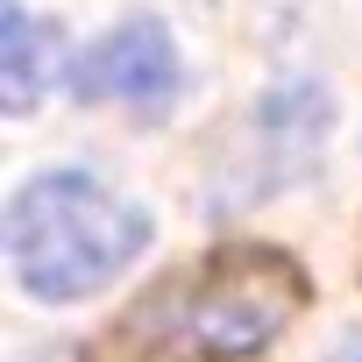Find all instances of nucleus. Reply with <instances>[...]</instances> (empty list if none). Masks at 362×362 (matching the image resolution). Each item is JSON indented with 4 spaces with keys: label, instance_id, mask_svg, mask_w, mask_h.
<instances>
[{
    "label": "nucleus",
    "instance_id": "f257e3e1",
    "mask_svg": "<svg viewBox=\"0 0 362 362\" xmlns=\"http://www.w3.org/2000/svg\"><path fill=\"white\" fill-rule=\"evenodd\" d=\"M149 249V214H135L93 170H43L8 206V263L29 298L71 305L107 291Z\"/></svg>",
    "mask_w": 362,
    "mask_h": 362
},
{
    "label": "nucleus",
    "instance_id": "f03ea898",
    "mask_svg": "<svg viewBox=\"0 0 362 362\" xmlns=\"http://www.w3.org/2000/svg\"><path fill=\"white\" fill-rule=\"evenodd\" d=\"M298 313V277L277 256H249V263H221L192 298H185V341L214 362H242L256 348L277 341V327Z\"/></svg>",
    "mask_w": 362,
    "mask_h": 362
},
{
    "label": "nucleus",
    "instance_id": "7ed1b4c3",
    "mask_svg": "<svg viewBox=\"0 0 362 362\" xmlns=\"http://www.w3.org/2000/svg\"><path fill=\"white\" fill-rule=\"evenodd\" d=\"M177 86H185L177 43H170V29L149 22V15L107 29V36L86 50V64H78V93H86V100H121V107H135V114H163V107L177 100Z\"/></svg>",
    "mask_w": 362,
    "mask_h": 362
},
{
    "label": "nucleus",
    "instance_id": "20e7f679",
    "mask_svg": "<svg viewBox=\"0 0 362 362\" xmlns=\"http://www.w3.org/2000/svg\"><path fill=\"white\" fill-rule=\"evenodd\" d=\"M57 57H64V36L36 22L22 0H8L0 8V100H8V114H29L43 100V86L57 78Z\"/></svg>",
    "mask_w": 362,
    "mask_h": 362
},
{
    "label": "nucleus",
    "instance_id": "39448f33",
    "mask_svg": "<svg viewBox=\"0 0 362 362\" xmlns=\"http://www.w3.org/2000/svg\"><path fill=\"white\" fill-rule=\"evenodd\" d=\"M334 362H362V334H355V341H348V348H341Z\"/></svg>",
    "mask_w": 362,
    "mask_h": 362
}]
</instances>
